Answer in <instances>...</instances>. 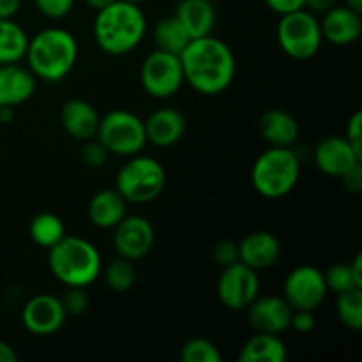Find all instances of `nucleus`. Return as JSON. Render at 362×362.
I'll return each instance as SVG.
<instances>
[{
  "label": "nucleus",
  "instance_id": "obj_38",
  "mask_svg": "<svg viewBox=\"0 0 362 362\" xmlns=\"http://www.w3.org/2000/svg\"><path fill=\"white\" fill-rule=\"evenodd\" d=\"M339 180H341L346 191H350L354 194H359L362 191V161L357 163L356 166H352L346 173H343L339 177Z\"/></svg>",
  "mask_w": 362,
  "mask_h": 362
},
{
  "label": "nucleus",
  "instance_id": "obj_40",
  "mask_svg": "<svg viewBox=\"0 0 362 362\" xmlns=\"http://www.w3.org/2000/svg\"><path fill=\"white\" fill-rule=\"evenodd\" d=\"M339 0H304V9H308L313 14H324L334 6H338Z\"/></svg>",
  "mask_w": 362,
  "mask_h": 362
},
{
  "label": "nucleus",
  "instance_id": "obj_26",
  "mask_svg": "<svg viewBox=\"0 0 362 362\" xmlns=\"http://www.w3.org/2000/svg\"><path fill=\"white\" fill-rule=\"evenodd\" d=\"M28 35L20 23L0 20V64H16L25 59Z\"/></svg>",
  "mask_w": 362,
  "mask_h": 362
},
{
  "label": "nucleus",
  "instance_id": "obj_6",
  "mask_svg": "<svg viewBox=\"0 0 362 362\" xmlns=\"http://www.w3.org/2000/svg\"><path fill=\"white\" fill-rule=\"evenodd\" d=\"M166 186V172L158 159L151 156H131L119 170L115 189L127 204H148L163 193Z\"/></svg>",
  "mask_w": 362,
  "mask_h": 362
},
{
  "label": "nucleus",
  "instance_id": "obj_45",
  "mask_svg": "<svg viewBox=\"0 0 362 362\" xmlns=\"http://www.w3.org/2000/svg\"><path fill=\"white\" fill-rule=\"evenodd\" d=\"M346 6L350 7V9L354 11H359V13H362V0H345Z\"/></svg>",
  "mask_w": 362,
  "mask_h": 362
},
{
  "label": "nucleus",
  "instance_id": "obj_13",
  "mask_svg": "<svg viewBox=\"0 0 362 362\" xmlns=\"http://www.w3.org/2000/svg\"><path fill=\"white\" fill-rule=\"evenodd\" d=\"M66 311L59 297L37 293L27 300L21 311L25 329L35 336H52L60 331L66 322Z\"/></svg>",
  "mask_w": 362,
  "mask_h": 362
},
{
  "label": "nucleus",
  "instance_id": "obj_8",
  "mask_svg": "<svg viewBox=\"0 0 362 362\" xmlns=\"http://www.w3.org/2000/svg\"><path fill=\"white\" fill-rule=\"evenodd\" d=\"M95 138L110 154L124 158L140 154L141 148L147 145L144 120L127 110H112L101 117Z\"/></svg>",
  "mask_w": 362,
  "mask_h": 362
},
{
  "label": "nucleus",
  "instance_id": "obj_3",
  "mask_svg": "<svg viewBox=\"0 0 362 362\" xmlns=\"http://www.w3.org/2000/svg\"><path fill=\"white\" fill-rule=\"evenodd\" d=\"M25 60L35 78L60 81L73 71L78 60V42L66 28L49 27L28 37Z\"/></svg>",
  "mask_w": 362,
  "mask_h": 362
},
{
  "label": "nucleus",
  "instance_id": "obj_39",
  "mask_svg": "<svg viewBox=\"0 0 362 362\" xmlns=\"http://www.w3.org/2000/svg\"><path fill=\"white\" fill-rule=\"evenodd\" d=\"M265 4L272 13L279 14V16L304 7V0H265Z\"/></svg>",
  "mask_w": 362,
  "mask_h": 362
},
{
  "label": "nucleus",
  "instance_id": "obj_27",
  "mask_svg": "<svg viewBox=\"0 0 362 362\" xmlns=\"http://www.w3.org/2000/svg\"><path fill=\"white\" fill-rule=\"evenodd\" d=\"M28 233H30V239L37 246L49 250L66 237V226H64V221L57 214L41 212L30 221Z\"/></svg>",
  "mask_w": 362,
  "mask_h": 362
},
{
  "label": "nucleus",
  "instance_id": "obj_31",
  "mask_svg": "<svg viewBox=\"0 0 362 362\" xmlns=\"http://www.w3.org/2000/svg\"><path fill=\"white\" fill-rule=\"evenodd\" d=\"M325 285H327V292L332 293H343L350 288H361L357 286L356 279H354L352 271H350V264H336L331 265L327 271L324 272Z\"/></svg>",
  "mask_w": 362,
  "mask_h": 362
},
{
  "label": "nucleus",
  "instance_id": "obj_42",
  "mask_svg": "<svg viewBox=\"0 0 362 362\" xmlns=\"http://www.w3.org/2000/svg\"><path fill=\"white\" fill-rule=\"evenodd\" d=\"M350 271H352V276L354 279H356L357 286H361L362 288V255L361 253H357L356 258L350 262Z\"/></svg>",
  "mask_w": 362,
  "mask_h": 362
},
{
  "label": "nucleus",
  "instance_id": "obj_19",
  "mask_svg": "<svg viewBox=\"0 0 362 362\" xmlns=\"http://www.w3.org/2000/svg\"><path fill=\"white\" fill-rule=\"evenodd\" d=\"M145 124L147 144L156 147H172L182 140L186 133V117L175 108H159L148 115Z\"/></svg>",
  "mask_w": 362,
  "mask_h": 362
},
{
  "label": "nucleus",
  "instance_id": "obj_20",
  "mask_svg": "<svg viewBox=\"0 0 362 362\" xmlns=\"http://www.w3.org/2000/svg\"><path fill=\"white\" fill-rule=\"evenodd\" d=\"M98 110L85 99H69L60 108V124L64 131L74 140H90L95 136L99 127Z\"/></svg>",
  "mask_w": 362,
  "mask_h": 362
},
{
  "label": "nucleus",
  "instance_id": "obj_1",
  "mask_svg": "<svg viewBox=\"0 0 362 362\" xmlns=\"http://www.w3.org/2000/svg\"><path fill=\"white\" fill-rule=\"evenodd\" d=\"M184 83L204 95H218L235 78V55L225 41L211 35L191 39L180 53Z\"/></svg>",
  "mask_w": 362,
  "mask_h": 362
},
{
  "label": "nucleus",
  "instance_id": "obj_11",
  "mask_svg": "<svg viewBox=\"0 0 362 362\" xmlns=\"http://www.w3.org/2000/svg\"><path fill=\"white\" fill-rule=\"evenodd\" d=\"M260 296V279L258 272L244 265L243 262L223 267L218 279V297L228 310H246Z\"/></svg>",
  "mask_w": 362,
  "mask_h": 362
},
{
  "label": "nucleus",
  "instance_id": "obj_2",
  "mask_svg": "<svg viewBox=\"0 0 362 362\" xmlns=\"http://www.w3.org/2000/svg\"><path fill=\"white\" fill-rule=\"evenodd\" d=\"M147 32V20L138 4L115 0L98 11L94 39L99 48L113 57L133 52Z\"/></svg>",
  "mask_w": 362,
  "mask_h": 362
},
{
  "label": "nucleus",
  "instance_id": "obj_28",
  "mask_svg": "<svg viewBox=\"0 0 362 362\" xmlns=\"http://www.w3.org/2000/svg\"><path fill=\"white\" fill-rule=\"evenodd\" d=\"M105 276V281L113 292L124 293L131 290L136 283V267L134 262L127 260V258L117 257L108 264L105 271H101Z\"/></svg>",
  "mask_w": 362,
  "mask_h": 362
},
{
  "label": "nucleus",
  "instance_id": "obj_12",
  "mask_svg": "<svg viewBox=\"0 0 362 362\" xmlns=\"http://www.w3.org/2000/svg\"><path fill=\"white\" fill-rule=\"evenodd\" d=\"M113 246L119 257L136 262L151 253L156 240L152 223L144 216H124L122 221L115 226Z\"/></svg>",
  "mask_w": 362,
  "mask_h": 362
},
{
  "label": "nucleus",
  "instance_id": "obj_16",
  "mask_svg": "<svg viewBox=\"0 0 362 362\" xmlns=\"http://www.w3.org/2000/svg\"><path fill=\"white\" fill-rule=\"evenodd\" d=\"M322 39L336 46H346L361 37L362 18L359 11L349 6H334L324 13L320 21Z\"/></svg>",
  "mask_w": 362,
  "mask_h": 362
},
{
  "label": "nucleus",
  "instance_id": "obj_7",
  "mask_svg": "<svg viewBox=\"0 0 362 362\" xmlns=\"http://www.w3.org/2000/svg\"><path fill=\"white\" fill-rule=\"evenodd\" d=\"M278 42L290 59H313L320 52V46L324 42L320 21L304 7L281 14V20L278 23Z\"/></svg>",
  "mask_w": 362,
  "mask_h": 362
},
{
  "label": "nucleus",
  "instance_id": "obj_34",
  "mask_svg": "<svg viewBox=\"0 0 362 362\" xmlns=\"http://www.w3.org/2000/svg\"><path fill=\"white\" fill-rule=\"evenodd\" d=\"M212 258L221 269L235 264V262H239V243L232 239L218 240L214 250H212Z\"/></svg>",
  "mask_w": 362,
  "mask_h": 362
},
{
  "label": "nucleus",
  "instance_id": "obj_10",
  "mask_svg": "<svg viewBox=\"0 0 362 362\" xmlns=\"http://www.w3.org/2000/svg\"><path fill=\"white\" fill-rule=\"evenodd\" d=\"M324 272L313 265H299L283 283V299L292 310L317 311L327 297Z\"/></svg>",
  "mask_w": 362,
  "mask_h": 362
},
{
  "label": "nucleus",
  "instance_id": "obj_5",
  "mask_svg": "<svg viewBox=\"0 0 362 362\" xmlns=\"http://www.w3.org/2000/svg\"><path fill=\"white\" fill-rule=\"evenodd\" d=\"M300 163L292 147H271L258 156L251 170L253 187L260 197L278 200L299 182Z\"/></svg>",
  "mask_w": 362,
  "mask_h": 362
},
{
  "label": "nucleus",
  "instance_id": "obj_29",
  "mask_svg": "<svg viewBox=\"0 0 362 362\" xmlns=\"http://www.w3.org/2000/svg\"><path fill=\"white\" fill-rule=\"evenodd\" d=\"M338 318L350 331H361L362 327V288H350L338 293L336 304Z\"/></svg>",
  "mask_w": 362,
  "mask_h": 362
},
{
  "label": "nucleus",
  "instance_id": "obj_37",
  "mask_svg": "<svg viewBox=\"0 0 362 362\" xmlns=\"http://www.w3.org/2000/svg\"><path fill=\"white\" fill-rule=\"evenodd\" d=\"M362 113L356 112L352 117H350L349 124H346V140L352 144V147L356 148L357 152L362 154Z\"/></svg>",
  "mask_w": 362,
  "mask_h": 362
},
{
  "label": "nucleus",
  "instance_id": "obj_15",
  "mask_svg": "<svg viewBox=\"0 0 362 362\" xmlns=\"http://www.w3.org/2000/svg\"><path fill=\"white\" fill-rule=\"evenodd\" d=\"M247 310V322L257 332L279 334L290 327L292 308L283 297L278 296H258Z\"/></svg>",
  "mask_w": 362,
  "mask_h": 362
},
{
  "label": "nucleus",
  "instance_id": "obj_23",
  "mask_svg": "<svg viewBox=\"0 0 362 362\" xmlns=\"http://www.w3.org/2000/svg\"><path fill=\"white\" fill-rule=\"evenodd\" d=\"M87 212L90 223L98 228H115L127 214V202L115 187L101 189L90 198Z\"/></svg>",
  "mask_w": 362,
  "mask_h": 362
},
{
  "label": "nucleus",
  "instance_id": "obj_4",
  "mask_svg": "<svg viewBox=\"0 0 362 362\" xmlns=\"http://www.w3.org/2000/svg\"><path fill=\"white\" fill-rule=\"evenodd\" d=\"M48 265L52 274L66 286L87 288L101 276L103 260L98 247L81 237L67 235L49 247Z\"/></svg>",
  "mask_w": 362,
  "mask_h": 362
},
{
  "label": "nucleus",
  "instance_id": "obj_21",
  "mask_svg": "<svg viewBox=\"0 0 362 362\" xmlns=\"http://www.w3.org/2000/svg\"><path fill=\"white\" fill-rule=\"evenodd\" d=\"M173 16L184 25L193 39L211 35L218 20L212 0H179Z\"/></svg>",
  "mask_w": 362,
  "mask_h": 362
},
{
  "label": "nucleus",
  "instance_id": "obj_32",
  "mask_svg": "<svg viewBox=\"0 0 362 362\" xmlns=\"http://www.w3.org/2000/svg\"><path fill=\"white\" fill-rule=\"evenodd\" d=\"M66 315H81L87 311L90 304V297L81 286H67L66 293L60 297Z\"/></svg>",
  "mask_w": 362,
  "mask_h": 362
},
{
  "label": "nucleus",
  "instance_id": "obj_30",
  "mask_svg": "<svg viewBox=\"0 0 362 362\" xmlns=\"http://www.w3.org/2000/svg\"><path fill=\"white\" fill-rule=\"evenodd\" d=\"M180 359L184 362H221L223 357L211 339L193 338L182 346Z\"/></svg>",
  "mask_w": 362,
  "mask_h": 362
},
{
  "label": "nucleus",
  "instance_id": "obj_41",
  "mask_svg": "<svg viewBox=\"0 0 362 362\" xmlns=\"http://www.w3.org/2000/svg\"><path fill=\"white\" fill-rule=\"evenodd\" d=\"M21 9V0H0V20H11Z\"/></svg>",
  "mask_w": 362,
  "mask_h": 362
},
{
  "label": "nucleus",
  "instance_id": "obj_43",
  "mask_svg": "<svg viewBox=\"0 0 362 362\" xmlns=\"http://www.w3.org/2000/svg\"><path fill=\"white\" fill-rule=\"evenodd\" d=\"M18 354L14 352L13 346L6 341H0V362H16Z\"/></svg>",
  "mask_w": 362,
  "mask_h": 362
},
{
  "label": "nucleus",
  "instance_id": "obj_9",
  "mask_svg": "<svg viewBox=\"0 0 362 362\" xmlns=\"http://www.w3.org/2000/svg\"><path fill=\"white\" fill-rule=\"evenodd\" d=\"M140 81L151 98L168 99L175 95L184 85L180 57L161 49L152 52L141 64Z\"/></svg>",
  "mask_w": 362,
  "mask_h": 362
},
{
  "label": "nucleus",
  "instance_id": "obj_17",
  "mask_svg": "<svg viewBox=\"0 0 362 362\" xmlns=\"http://www.w3.org/2000/svg\"><path fill=\"white\" fill-rule=\"evenodd\" d=\"M37 78L28 67L0 64V108H13L34 95Z\"/></svg>",
  "mask_w": 362,
  "mask_h": 362
},
{
  "label": "nucleus",
  "instance_id": "obj_46",
  "mask_svg": "<svg viewBox=\"0 0 362 362\" xmlns=\"http://www.w3.org/2000/svg\"><path fill=\"white\" fill-rule=\"evenodd\" d=\"M127 2H133V4H140V2H144V0H127Z\"/></svg>",
  "mask_w": 362,
  "mask_h": 362
},
{
  "label": "nucleus",
  "instance_id": "obj_36",
  "mask_svg": "<svg viewBox=\"0 0 362 362\" xmlns=\"http://www.w3.org/2000/svg\"><path fill=\"white\" fill-rule=\"evenodd\" d=\"M317 325V320H315V311L308 310H293L292 318H290V327L296 332H300V334H310L311 331Z\"/></svg>",
  "mask_w": 362,
  "mask_h": 362
},
{
  "label": "nucleus",
  "instance_id": "obj_14",
  "mask_svg": "<svg viewBox=\"0 0 362 362\" xmlns=\"http://www.w3.org/2000/svg\"><path fill=\"white\" fill-rule=\"evenodd\" d=\"M362 161V154L345 136H327L315 147V165L329 177H339Z\"/></svg>",
  "mask_w": 362,
  "mask_h": 362
},
{
  "label": "nucleus",
  "instance_id": "obj_35",
  "mask_svg": "<svg viewBox=\"0 0 362 362\" xmlns=\"http://www.w3.org/2000/svg\"><path fill=\"white\" fill-rule=\"evenodd\" d=\"M42 16L49 20H62L73 11L74 0H34Z\"/></svg>",
  "mask_w": 362,
  "mask_h": 362
},
{
  "label": "nucleus",
  "instance_id": "obj_24",
  "mask_svg": "<svg viewBox=\"0 0 362 362\" xmlns=\"http://www.w3.org/2000/svg\"><path fill=\"white\" fill-rule=\"evenodd\" d=\"M240 362H285L286 346L278 334L257 332L247 339L239 354Z\"/></svg>",
  "mask_w": 362,
  "mask_h": 362
},
{
  "label": "nucleus",
  "instance_id": "obj_33",
  "mask_svg": "<svg viewBox=\"0 0 362 362\" xmlns=\"http://www.w3.org/2000/svg\"><path fill=\"white\" fill-rule=\"evenodd\" d=\"M81 161L88 166V168H101L103 165L108 159L110 152L106 151L105 145L98 140V138H90V140L83 141V147H81Z\"/></svg>",
  "mask_w": 362,
  "mask_h": 362
},
{
  "label": "nucleus",
  "instance_id": "obj_22",
  "mask_svg": "<svg viewBox=\"0 0 362 362\" xmlns=\"http://www.w3.org/2000/svg\"><path fill=\"white\" fill-rule=\"evenodd\" d=\"M258 129L271 147H292L300 133L296 117L279 108H271L262 113Z\"/></svg>",
  "mask_w": 362,
  "mask_h": 362
},
{
  "label": "nucleus",
  "instance_id": "obj_25",
  "mask_svg": "<svg viewBox=\"0 0 362 362\" xmlns=\"http://www.w3.org/2000/svg\"><path fill=\"white\" fill-rule=\"evenodd\" d=\"M152 35H154V42L158 46V49L173 53V55L179 57L186 49V46L189 45L191 39H193L189 35V32L184 28V25L173 14L161 18L156 23Z\"/></svg>",
  "mask_w": 362,
  "mask_h": 362
},
{
  "label": "nucleus",
  "instance_id": "obj_44",
  "mask_svg": "<svg viewBox=\"0 0 362 362\" xmlns=\"http://www.w3.org/2000/svg\"><path fill=\"white\" fill-rule=\"evenodd\" d=\"M83 2L87 4V6L90 7V9H94L95 13H98L99 9H103V7L110 6V4L115 2V0H83Z\"/></svg>",
  "mask_w": 362,
  "mask_h": 362
},
{
  "label": "nucleus",
  "instance_id": "obj_18",
  "mask_svg": "<svg viewBox=\"0 0 362 362\" xmlns=\"http://www.w3.org/2000/svg\"><path fill=\"white\" fill-rule=\"evenodd\" d=\"M281 257V243L271 232H253L239 243V262L253 271L271 269Z\"/></svg>",
  "mask_w": 362,
  "mask_h": 362
}]
</instances>
